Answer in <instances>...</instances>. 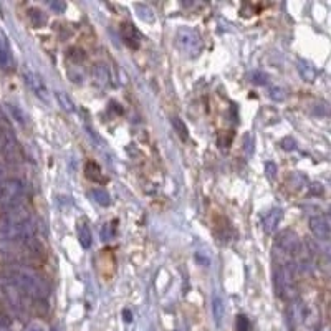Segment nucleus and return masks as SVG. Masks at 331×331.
<instances>
[{
    "label": "nucleus",
    "mask_w": 331,
    "mask_h": 331,
    "mask_svg": "<svg viewBox=\"0 0 331 331\" xmlns=\"http://www.w3.org/2000/svg\"><path fill=\"white\" fill-rule=\"evenodd\" d=\"M93 75H95V78L98 80V83L101 84H108L110 83V70H108V65H96L95 70H93Z\"/></svg>",
    "instance_id": "obj_17"
},
{
    "label": "nucleus",
    "mask_w": 331,
    "mask_h": 331,
    "mask_svg": "<svg viewBox=\"0 0 331 331\" xmlns=\"http://www.w3.org/2000/svg\"><path fill=\"white\" fill-rule=\"evenodd\" d=\"M50 9L58 12V14H62V12L66 9V5H65L63 2H50Z\"/></svg>",
    "instance_id": "obj_29"
},
{
    "label": "nucleus",
    "mask_w": 331,
    "mask_h": 331,
    "mask_svg": "<svg viewBox=\"0 0 331 331\" xmlns=\"http://www.w3.org/2000/svg\"><path fill=\"white\" fill-rule=\"evenodd\" d=\"M298 70H300V75L303 76L306 82H313L314 76H316V70L308 62H303V60H300V63H298Z\"/></svg>",
    "instance_id": "obj_18"
},
{
    "label": "nucleus",
    "mask_w": 331,
    "mask_h": 331,
    "mask_svg": "<svg viewBox=\"0 0 331 331\" xmlns=\"http://www.w3.org/2000/svg\"><path fill=\"white\" fill-rule=\"evenodd\" d=\"M12 65H14V60H12L9 43L5 42L3 37H0V68L2 70H10Z\"/></svg>",
    "instance_id": "obj_12"
},
{
    "label": "nucleus",
    "mask_w": 331,
    "mask_h": 331,
    "mask_svg": "<svg viewBox=\"0 0 331 331\" xmlns=\"http://www.w3.org/2000/svg\"><path fill=\"white\" fill-rule=\"evenodd\" d=\"M281 219H283V211H281V209H272V211L264 217V220H262V225H264L265 233L272 235V233L278 229Z\"/></svg>",
    "instance_id": "obj_10"
},
{
    "label": "nucleus",
    "mask_w": 331,
    "mask_h": 331,
    "mask_svg": "<svg viewBox=\"0 0 331 331\" xmlns=\"http://www.w3.org/2000/svg\"><path fill=\"white\" fill-rule=\"evenodd\" d=\"M211 308H212V318H214V321H215V325L220 328L222 321H224V316H225V305H224V300H222L219 295H214V297H212Z\"/></svg>",
    "instance_id": "obj_11"
},
{
    "label": "nucleus",
    "mask_w": 331,
    "mask_h": 331,
    "mask_svg": "<svg viewBox=\"0 0 331 331\" xmlns=\"http://www.w3.org/2000/svg\"><path fill=\"white\" fill-rule=\"evenodd\" d=\"M121 33H123L124 42H126L129 47L136 48L139 45V33H138V30L134 28V25H129V23L123 25V28H121Z\"/></svg>",
    "instance_id": "obj_13"
},
{
    "label": "nucleus",
    "mask_w": 331,
    "mask_h": 331,
    "mask_svg": "<svg viewBox=\"0 0 331 331\" xmlns=\"http://www.w3.org/2000/svg\"><path fill=\"white\" fill-rule=\"evenodd\" d=\"M9 110H10V115H12V118H14L17 123L20 124H23L27 121V116H25V113H23L20 108L17 106V104H9Z\"/></svg>",
    "instance_id": "obj_22"
},
{
    "label": "nucleus",
    "mask_w": 331,
    "mask_h": 331,
    "mask_svg": "<svg viewBox=\"0 0 331 331\" xmlns=\"http://www.w3.org/2000/svg\"><path fill=\"white\" fill-rule=\"evenodd\" d=\"M277 172H278V167H277V164H275V163H272V161L265 163V174H267V177H268L270 181L275 179Z\"/></svg>",
    "instance_id": "obj_26"
},
{
    "label": "nucleus",
    "mask_w": 331,
    "mask_h": 331,
    "mask_svg": "<svg viewBox=\"0 0 331 331\" xmlns=\"http://www.w3.org/2000/svg\"><path fill=\"white\" fill-rule=\"evenodd\" d=\"M280 146L285 149V151H295L297 149V143L292 138H283L280 141Z\"/></svg>",
    "instance_id": "obj_28"
},
{
    "label": "nucleus",
    "mask_w": 331,
    "mask_h": 331,
    "mask_svg": "<svg viewBox=\"0 0 331 331\" xmlns=\"http://www.w3.org/2000/svg\"><path fill=\"white\" fill-rule=\"evenodd\" d=\"M123 316H124V321H126V323H131L132 321V314H131V312H129V310H124Z\"/></svg>",
    "instance_id": "obj_31"
},
{
    "label": "nucleus",
    "mask_w": 331,
    "mask_h": 331,
    "mask_svg": "<svg viewBox=\"0 0 331 331\" xmlns=\"http://www.w3.org/2000/svg\"><path fill=\"white\" fill-rule=\"evenodd\" d=\"M91 197L99 205H103V207H106V205L111 204L110 194H108L106 191H103V189H93V191H91Z\"/></svg>",
    "instance_id": "obj_19"
},
{
    "label": "nucleus",
    "mask_w": 331,
    "mask_h": 331,
    "mask_svg": "<svg viewBox=\"0 0 331 331\" xmlns=\"http://www.w3.org/2000/svg\"><path fill=\"white\" fill-rule=\"evenodd\" d=\"M176 40H177V47L181 48V51H182L184 55L191 56V58H196V56L202 51V38H200V35L197 33L194 28L181 27L179 30H177Z\"/></svg>",
    "instance_id": "obj_5"
},
{
    "label": "nucleus",
    "mask_w": 331,
    "mask_h": 331,
    "mask_svg": "<svg viewBox=\"0 0 331 331\" xmlns=\"http://www.w3.org/2000/svg\"><path fill=\"white\" fill-rule=\"evenodd\" d=\"M86 177L90 181H93V182H103L104 181V177H103V172H101V169H99V166L96 164V163H88L86 164Z\"/></svg>",
    "instance_id": "obj_15"
},
{
    "label": "nucleus",
    "mask_w": 331,
    "mask_h": 331,
    "mask_svg": "<svg viewBox=\"0 0 331 331\" xmlns=\"http://www.w3.org/2000/svg\"><path fill=\"white\" fill-rule=\"evenodd\" d=\"M0 151L9 161L18 159V144L15 136L12 134L9 129H2L0 131Z\"/></svg>",
    "instance_id": "obj_7"
},
{
    "label": "nucleus",
    "mask_w": 331,
    "mask_h": 331,
    "mask_svg": "<svg viewBox=\"0 0 331 331\" xmlns=\"http://www.w3.org/2000/svg\"><path fill=\"white\" fill-rule=\"evenodd\" d=\"M136 10H138L139 17L143 20H146V22H154V14H152V10L149 9L146 5H136Z\"/></svg>",
    "instance_id": "obj_24"
},
{
    "label": "nucleus",
    "mask_w": 331,
    "mask_h": 331,
    "mask_svg": "<svg viewBox=\"0 0 331 331\" xmlns=\"http://www.w3.org/2000/svg\"><path fill=\"white\" fill-rule=\"evenodd\" d=\"M250 82L255 83V84H267L268 83V75H265L264 71H253L252 75H250Z\"/></svg>",
    "instance_id": "obj_25"
},
{
    "label": "nucleus",
    "mask_w": 331,
    "mask_h": 331,
    "mask_svg": "<svg viewBox=\"0 0 331 331\" xmlns=\"http://www.w3.org/2000/svg\"><path fill=\"white\" fill-rule=\"evenodd\" d=\"M310 230L320 240H328L331 235V222L326 214H320L310 219Z\"/></svg>",
    "instance_id": "obj_8"
},
{
    "label": "nucleus",
    "mask_w": 331,
    "mask_h": 331,
    "mask_svg": "<svg viewBox=\"0 0 331 331\" xmlns=\"http://www.w3.org/2000/svg\"><path fill=\"white\" fill-rule=\"evenodd\" d=\"M172 128H174V131L177 132V136H179L181 139L185 141L189 138V132H187V126H185V123L182 119L179 118H172Z\"/></svg>",
    "instance_id": "obj_20"
},
{
    "label": "nucleus",
    "mask_w": 331,
    "mask_h": 331,
    "mask_svg": "<svg viewBox=\"0 0 331 331\" xmlns=\"http://www.w3.org/2000/svg\"><path fill=\"white\" fill-rule=\"evenodd\" d=\"M23 78H25V83L28 84V88L35 93V96H38L40 99H43L45 103H48V98H50V96H48V88H47L45 82H43L37 73H32V71H25V73H23Z\"/></svg>",
    "instance_id": "obj_9"
},
{
    "label": "nucleus",
    "mask_w": 331,
    "mask_h": 331,
    "mask_svg": "<svg viewBox=\"0 0 331 331\" xmlns=\"http://www.w3.org/2000/svg\"><path fill=\"white\" fill-rule=\"evenodd\" d=\"M275 288L280 298L292 300L297 295V280H295V265L283 262L275 270Z\"/></svg>",
    "instance_id": "obj_3"
},
{
    "label": "nucleus",
    "mask_w": 331,
    "mask_h": 331,
    "mask_svg": "<svg viewBox=\"0 0 331 331\" xmlns=\"http://www.w3.org/2000/svg\"><path fill=\"white\" fill-rule=\"evenodd\" d=\"M9 283L22 295L33 298H45L48 295V285L37 272L30 268H14L9 272Z\"/></svg>",
    "instance_id": "obj_2"
},
{
    "label": "nucleus",
    "mask_w": 331,
    "mask_h": 331,
    "mask_svg": "<svg viewBox=\"0 0 331 331\" xmlns=\"http://www.w3.org/2000/svg\"><path fill=\"white\" fill-rule=\"evenodd\" d=\"M28 20L35 28H40L47 23V15L37 7H33V9H28Z\"/></svg>",
    "instance_id": "obj_14"
},
{
    "label": "nucleus",
    "mask_w": 331,
    "mask_h": 331,
    "mask_svg": "<svg viewBox=\"0 0 331 331\" xmlns=\"http://www.w3.org/2000/svg\"><path fill=\"white\" fill-rule=\"evenodd\" d=\"M2 184H3V169L0 167V187H2Z\"/></svg>",
    "instance_id": "obj_32"
},
{
    "label": "nucleus",
    "mask_w": 331,
    "mask_h": 331,
    "mask_svg": "<svg viewBox=\"0 0 331 331\" xmlns=\"http://www.w3.org/2000/svg\"><path fill=\"white\" fill-rule=\"evenodd\" d=\"M270 98H272L273 101H277V103H281V101H285L286 93H285L283 88H280V86H272V88H270Z\"/></svg>",
    "instance_id": "obj_23"
},
{
    "label": "nucleus",
    "mask_w": 331,
    "mask_h": 331,
    "mask_svg": "<svg viewBox=\"0 0 331 331\" xmlns=\"http://www.w3.org/2000/svg\"><path fill=\"white\" fill-rule=\"evenodd\" d=\"M273 252L281 258L295 257L301 252V244L298 235L292 230H281L277 235L275 244H273Z\"/></svg>",
    "instance_id": "obj_6"
},
{
    "label": "nucleus",
    "mask_w": 331,
    "mask_h": 331,
    "mask_svg": "<svg viewBox=\"0 0 331 331\" xmlns=\"http://www.w3.org/2000/svg\"><path fill=\"white\" fill-rule=\"evenodd\" d=\"M56 99H58L60 106H62L66 113H73V111H75V104H73V101H71V99L68 98V96L65 95V93L56 91Z\"/></svg>",
    "instance_id": "obj_21"
},
{
    "label": "nucleus",
    "mask_w": 331,
    "mask_h": 331,
    "mask_svg": "<svg viewBox=\"0 0 331 331\" xmlns=\"http://www.w3.org/2000/svg\"><path fill=\"white\" fill-rule=\"evenodd\" d=\"M78 240H80V245H82L83 248H90L91 247V232L90 229H88V225L84 224H80L78 225Z\"/></svg>",
    "instance_id": "obj_16"
},
{
    "label": "nucleus",
    "mask_w": 331,
    "mask_h": 331,
    "mask_svg": "<svg viewBox=\"0 0 331 331\" xmlns=\"http://www.w3.org/2000/svg\"><path fill=\"white\" fill-rule=\"evenodd\" d=\"M27 331H45V328H43L42 325H38V323H33V325L28 326Z\"/></svg>",
    "instance_id": "obj_30"
},
{
    "label": "nucleus",
    "mask_w": 331,
    "mask_h": 331,
    "mask_svg": "<svg viewBox=\"0 0 331 331\" xmlns=\"http://www.w3.org/2000/svg\"><path fill=\"white\" fill-rule=\"evenodd\" d=\"M237 331H250V321L244 314L237 316Z\"/></svg>",
    "instance_id": "obj_27"
},
{
    "label": "nucleus",
    "mask_w": 331,
    "mask_h": 331,
    "mask_svg": "<svg viewBox=\"0 0 331 331\" xmlns=\"http://www.w3.org/2000/svg\"><path fill=\"white\" fill-rule=\"evenodd\" d=\"M35 239V225L25 207L12 209L0 219V240L30 244Z\"/></svg>",
    "instance_id": "obj_1"
},
{
    "label": "nucleus",
    "mask_w": 331,
    "mask_h": 331,
    "mask_svg": "<svg viewBox=\"0 0 331 331\" xmlns=\"http://www.w3.org/2000/svg\"><path fill=\"white\" fill-rule=\"evenodd\" d=\"M25 197V184L20 179H9L3 181L0 187V207L3 211H12L17 209L22 204Z\"/></svg>",
    "instance_id": "obj_4"
}]
</instances>
